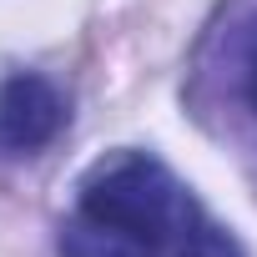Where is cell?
Returning a JSON list of instances; mask_svg holds the SVG:
<instances>
[{
	"label": "cell",
	"instance_id": "3",
	"mask_svg": "<svg viewBox=\"0 0 257 257\" xmlns=\"http://www.w3.org/2000/svg\"><path fill=\"white\" fill-rule=\"evenodd\" d=\"M172 247H177V257H247L242 242L207 207H197V202H192V212H187V222H182V232H177Z\"/></svg>",
	"mask_w": 257,
	"mask_h": 257
},
{
	"label": "cell",
	"instance_id": "2",
	"mask_svg": "<svg viewBox=\"0 0 257 257\" xmlns=\"http://www.w3.org/2000/svg\"><path fill=\"white\" fill-rule=\"evenodd\" d=\"M61 126H66V96L46 76L21 71L0 86V152L6 157H31L51 147Z\"/></svg>",
	"mask_w": 257,
	"mask_h": 257
},
{
	"label": "cell",
	"instance_id": "1",
	"mask_svg": "<svg viewBox=\"0 0 257 257\" xmlns=\"http://www.w3.org/2000/svg\"><path fill=\"white\" fill-rule=\"evenodd\" d=\"M187 212H192V192L147 152H116L96 162L76 197V222L121 237L152 257H162V247L177 242Z\"/></svg>",
	"mask_w": 257,
	"mask_h": 257
},
{
	"label": "cell",
	"instance_id": "4",
	"mask_svg": "<svg viewBox=\"0 0 257 257\" xmlns=\"http://www.w3.org/2000/svg\"><path fill=\"white\" fill-rule=\"evenodd\" d=\"M247 101H252V111H257V51H252V61H247Z\"/></svg>",
	"mask_w": 257,
	"mask_h": 257
}]
</instances>
